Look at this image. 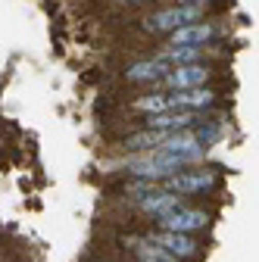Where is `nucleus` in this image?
Instances as JSON below:
<instances>
[{"mask_svg":"<svg viewBox=\"0 0 259 262\" xmlns=\"http://www.w3.org/2000/svg\"><path fill=\"white\" fill-rule=\"evenodd\" d=\"M187 166H197V159L190 156H178V153H166V150H153V153H141L122 162V172L128 178H141V181H166L169 175L187 169Z\"/></svg>","mask_w":259,"mask_h":262,"instance_id":"obj_1","label":"nucleus"},{"mask_svg":"<svg viewBox=\"0 0 259 262\" xmlns=\"http://www.w3.org/2000/svg\"><path fill=\"white\" fill-rule=\"evenodd\" d=\"M219 181H222V178H219L215 169H206V166H187V169L169 175L166 181H159V187L184 200V196H206V193H212V190L219 187Z\"/></svg>","mask_w":259,"mask_h":262,"instance_id":"obj_2","label":"nucleus"},{"mask_svg":"<svg viewBox=\"0 0 259 262\" xmlns=\"http://www.w3.org/2000/svg\"><path fill=\"white\" fill-rule=\"evenodd\" d=\"M206 10L203 7H184V4H172V7H163L150 13L147 19H141V31L147 35H172V31L184 28V25H193V22H203Z\"/></svg>","mask_w":259,"mask_h":262,"instance_id":"obj_3","label":"nucleus"},{"mask_svg":"<svg viewBox=\"0 0 259 262\" xmlns=\"http://www.w3.org/2000/svg\"><path fill=\"white\" fill-rule=\"evenodd\" d=\"M159 231H172V234H200L212 225V212L203 209V206H190V203H181L175 206L172 212H166L163 219L153 222Z\"/></svg>","mask_w":259,"mask_h":262,"instance_id":"obj_4","label":"nucleus"},{"mask_svg":"<svg viewBox=\"0 0 259 262\" xmlns=\"http://www.w3.org/2000/svg\"><path fill=\"white\" fill-rule=\"evenodd\" d=\"M215 78V69L206 62H193V66H175V69L166 72V78L159 81L156 91H190V88H206L209 81Z\"/></svg>","mask_w":259,"mask_h":262,"instance_id":"obj_5","label":"nucleus"},{"mask_svg":"<svg viewBox=\"0 0 259 262\" xmlns=\"http://www.w3.org/2000/svg\"><path fill=\"white\" fill-rule=\"evenodd\" d=\"M147 237L159 250H166L172 259H178V262H193V259L203 256V244L197 237H190V234H172V231H159V228H153V231H147Z\"/></svg>","mask_w":259,"mask_h":262,"instance_id":"obj_6","label":"nucleus"},{"mask_svg":"<svg viewBox=\"0 0 259 262\" xmlns=\"http://www.w3.org/2000/svg\"><path fill=\"white\" fill-rule=\"evenodd\" d=\"M219 103V91L215 88H190V91H172L169 94V110H181V113H197L203 116L206 110H212Z\"/></svg>","mask_w":259,"mask_h":262,"instance_id":"obj_7","label":"nucleus"},{"mask_svg":"<svg viewBox=\"0 0 259 262\" xmlns=\"http://www.w3.org/2000/svg\"><path fill=\"white\" fill-rule=\"evenodd\" d=\"M166 72H169V66L159 59V56H147V59L128 62L125 72H122V78L128 84H153V88H159V81L166 78Z\"/></svg>","mask_w":259,"mask_h":262,"instance_id":"obj_8","label":"nucleus"},{"mask_svg":"<svg viewBox=\"0 0 259 262\" xmlns=\"http://www.w3.org/2000/svg\"><path fill=\"white\" fill-rule=\"evenodd\" d=\"M215 38V25L212 22H193V25H184L178 31H172L166 47H209V41Z\"/></svg>","mask_w":259,"mask_h":262,"instance_id":"obj_9","label":"nucleus"},{"mask_svg":"<svg viewBox=\"0 0 259 262\" xmlns=\"http://www.w3.org/2000/svg\"><path fill=\"white\" fill-rule=\"evenodd\" d=\"M122 244L128 250V262H178L166 250H159L147 234H128L122 237Z\"/></svg>","mask_w":259,"mask_h":262,"instance_id":"obj_10","label":"nucleus"},{"mask_svg":"<svg viewBox=\"0 0 259 262\" xmlns=\"http://www.w3.org/2000/svg\"><path fill=\"white\" fill-rule=\"evenodd\" d=\"M166 131H150V128H138V131H128V135L116 144L122 153H135V156H141V153H153V150H159L166 144Z\"/></svg>","mask_w":259,"mask_h":262,"instance_id":"obj_11","label":"nucleus"},{"mask_svg":"<svg viewBox=\"0 0 259 262\" xmlns=\"http://www.w3.org/2000/svg\"><path fill=\"white\" fill-rule=\"evenodd\" d=\"M184 200L181 196H175V193H169V190H163V187H156L150 196H144L141 203H135V209L141 212V215H147L150 222H156V219H163L166 212H172L175 206H181Z\"/></svg>","mask_w":259,"mask_h":262,"instance_id":"obj_12","label":"nucleus"},{"mask_svg":"<svg viewBox=\"0 0 259 262\" xmlns=\"http://www.w3.org/2000/svg\"><path fill=\"white\" fill-rule=\"evenodd\" d=\"M190 135H193V141L200 144V150L206 153L209 147H215L225 135H228V125H225L222 119H206V116H200L197 125L190 128Z\"/></svg>","mask_w":259,"mask_h":262,"instance_id":"obj_13","label":"nucleus"},{"mask_svg":"<svg viewBox=\"0 0 259 262\" xmlns=\"http://www.w3.org/2000/svg\"><path fill=\"white\" fill-rule=\"evenodd\" d=\"M132 110L135 113H144V116H156V113H169V94L166 91H150L138 100H132Z\"/></svg>","mask_w":259,"mask_h":262,"instance_id":"obj_14","label":"nucleus"},{"mask_svg":"<svg viewBox=\"0 0 259 262\" xmlns=\"http://www.w3.org/2000/svg\"><path fill=\"white\" fill-rule=\"evenodd\" d=\"M156 187H159V184H153V181H141V178H132V181H128V184L122 187V196H125V200L135 206V203H141V200H144V196H150Z\"/></svg>","mask_w":259,"mask_h":262,"instance_id":"obj_15","label":"nucleus"},{"mask_svg":"<svg viewBox=\"0 0 259 262\" xmlns=\"http://www.w3.org/2000/svg\"><path fill=\"white\" fill-rule=\"evenodd\" d=\"M178 4H184V7H203V10H206L212 0H178Z\"/></svg>","mask_w":259,"mask_h":262,"instance_id":"obj_16","label":"nucleus"},{"mask_svg":"<svg viewBox=\"0 0 259 262\" xmlns=\"http://www.w3.org/2000/svg\"><path fill=\"white\" fill-rule=\"evenodd\" d=\"M122 4H128V7H141V4H150V0H122Z\"/></svg>","mask_w":259,"mask_h":262,"instance_id":"obj_17","label":"nucleus"}]
</instances>
